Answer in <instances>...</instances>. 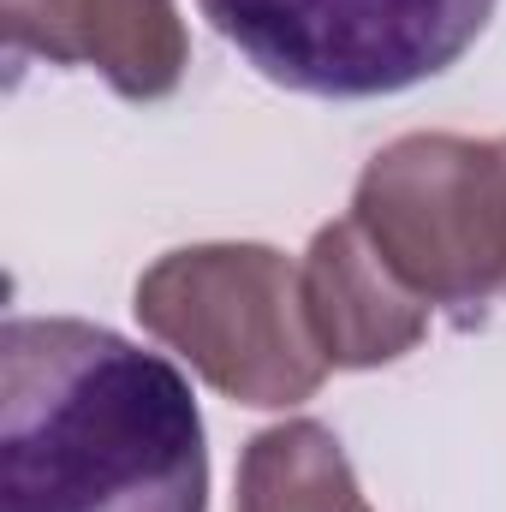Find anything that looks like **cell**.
Masks as SVG:
<instances>
[{"mask_svg": "<svg viewBox=\"0 0 506 512\" xmlns=\"http://www.w3.org/2000/svg\"><path fill=\"white\" fill-rule=\"evenodd\" d=\"M352 221L423 304H489L506 292V155L501 137L411 131L370 155Z\"/></svg>", "mask_w": 506, "mask_h": 512, "instance_id": "obj_3", "label": "cell"}, {"mask_svg": "<svg viewBox=\"0 0 506 512\" xmlns=\"http://www.w3.org/2000/svg\"><path fill=\"white\" fill-rule=\"evenodd\" d=\"M298 274L328 370H381L429 334V304L387 268L358 221H328Z\"/></svg>", "mask_w": 506, "mask_h": 512, "instance_id": "obj_6", "label": "cell"}, {"mask_svg": "<svg viewBox=\"0 0 506 512\" xmlns=\"http://www.w3.org/2000/svg\"><path fill=\"white\" fill-rule=\"evenodd\" d=\"M233 512H370L352 459L334 429L298 417L251 435L239 459V507Z\"/></svg>", "mask_w": 506, "mask_h": 512, "instance_id": "obj_7", "label": "cell"}, {"mask_svg": "<svg viewBox=\"0 0 506 512\" xmlns=\"http://www.w3.org/2000/svg\"><path fill=\"white\" fill-rule=\"evenodd\" d=\"M131 310L215 393L256 411L304 405L328 376L304 310V274L268 245H185L155 256Z\"/></svg>", "mask_w": 506, "mask_h": 512, "instance_id": "obj_2", "label": "cell"}, {"mask_svg": "<svg viewBox=\"0 0 506 512\" xmlns=\"http://www.w3.org/2000/svg\"><path fill=\"white\" fill-rule=\"evenodd\" d=\"M262 78L298 96H399L441 78L495 0H197Z\"/></svg>", "mask_w": 506, "mask_h": 512, "instance_id": "obj_4", "label": "cell"}, {"mask_svg": "<svg viewBox=\"0 0 506 512\" xmlns=\"http://www.w3.org/2000/svg\"><path fill=\"white\" fill-rule=\"evenodd\" d=\"M0 512H209L191 382L78 316L0 334Z\"/></svg>", "mask_w": 506, "mask_h": 512, "instance_id": "obj_1", "label": "cell"}, {"mask_svg": "<svg viewBox=\"0 0 506 512\" xmlns=\"http://www.w3.org/2000/svg\"><path fill=\"white\" fill-rule=\"evenodd\" d=\"M501 155H506V137H501Z\"/></svg>", "mask_w": 506, "mask_h": 512, "instance_id": "obj_8", "label": "cell"}, {"mask_svg": "<svg viewBox=\"0 0 506 512\" xmlns=\"http://www.w3.org/2000/svg\"><path fill=\"white\" fill-rule=\"evenodd\" d=\"M6 36L54 66L102 72L126 102H161L191 66V36L173 0H0Z\"/></svg>", "mask_w": 506, "mask_h": 512, "instance_id": "obj_5", "label": "cell"}]
</instances>
